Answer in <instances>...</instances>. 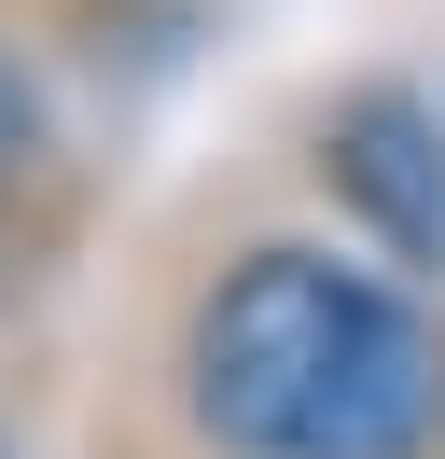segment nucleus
<instances>
[{
  "mask_svg": "<svg viewBox=\"0 0 445 459\" xmlns=\"http://www.w3.org/2000/svg\"><path fill=\"white\" fill-rule=\"evenodd\" d=\"M181 418L222 459H432L445 320L389 264L265 237L181 320Z\"/></svg>",
  "mask_w": 445,
  "mask_h": 459,
  "instance_id": "nucleus-1",
  "label": "nucleus"
},
{
  "mask_svg": "<svg viewBox=\"0 0 445 459\" xmlns=\"http://www.w3.org/2000/svg\"><path fill=\"white\" fill-rule=\"evenodd\" d=\"M320 195L362 223V251L389 264V279H417L432 292L445 279V112L417 84H348L320 112Z\"/></svg>",
  "mask_w": 445,
  "mask_h": 459,
  "instance_id": "nucleus-2",
  "label": "nucleus"
},
{
  "mask_svg": "<svg viewBox=\"0 0 445 459\" xmlns=\"http://www.w3.org/2000/svg\"><path fill=\"white\" fill-rule=\"evenodd\" d=\"M42 168H56V98H42V70L0 42V209H14Z\"/></svg>",
  "mask_w": 445,
  "mask_h": 459,
  "instance_id": "nucleus-3",
  "label": "nucleus"
},
{
  "mask_svg": "<svg viewBox=\"0 0 445 459\" xmlns=\"http://www.w3.org/2000/svg\"><path fill=\"white\" fill-rule=\"evenodd\" d=\"M0 459H14V446H0Z\"/></svg>",
  "mask_w": 445,
  "mask_h": 459,
  "instance_id": "nucleus-4",
  "label": "nucleus"
}]
</instances>
